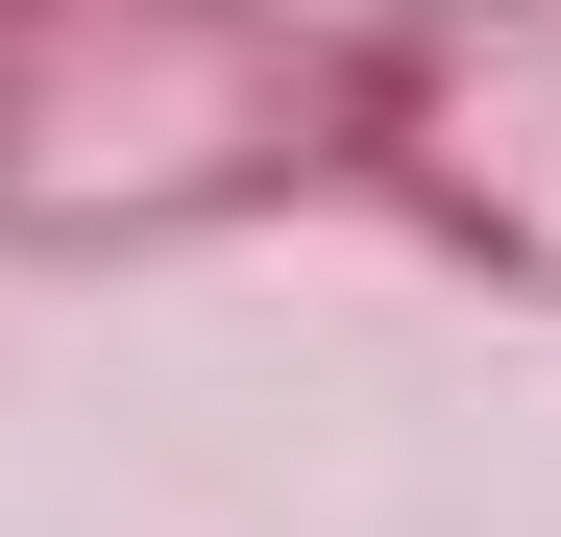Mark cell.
I'll return each mask as SVG.
<instances>
[{
    "label": "cell",
    "mask_w": 561,
    "mask_h": 537,
    "mask_svg": "<svg viewBox=\"0 0 561 537\" xmlns=\"http://www.w3.org/2000/svg\"><path fill=\"white\" fill-rule=\"evenodd\" d=\"M342 220V0H0V268Z\"/></svg>",
    "instance_id": "obj_1"
},
{
    "label": "cell",
    "mask_w": 561,
    "mask_h": 537,
    "mask_svg": "<svg viewBox=\"0 0 561 537\" xmlns=\"http://www.w3.org/2000/svg\"><path fill=\"white\" fill-rule=\"evenodd\" d=\"M342 220L561 294V0H342Z\"/></svg>",
    "instance_id": "obj_2"
}]
</instances>
